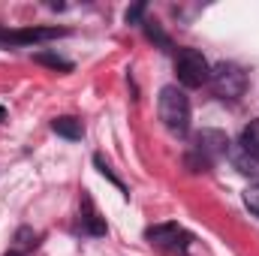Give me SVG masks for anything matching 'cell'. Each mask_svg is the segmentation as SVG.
Returning <instances> with one entry per match:
<instances>
[{
  "mask_svg": "<svg viewBox=\"0 0 259 256\" xmlns=\"http://www.w3.org/2000/svg\"><path fill=\"white\" fill-rule=\"evenodd\" d=\"M145 235H148V241H154V244H160V247H172V250L190 244V235H187L178 223H160V226H151Z\"/></svg>",
  "mask_w": 259,
  "mask_h": 256,
  "instance_id": "cell-4",
  "label": "cell"
},
{
  "mask_svg": "<svg viewBox=\"0 0 259 256\" xmlns=\"http://www.w3.org/2000/svg\"><path fill=\"white\" fill-rule=\"evenodd\" d=\"M175 72H178V81L184 88H202L208 78H211V66L205 61L202 52L196 49H181L178 58H175Z\"/></svg>",
  "mask_w": 259,
  "mask_h": 256,
  "instance_id": "cell-3",
  "label": "cell"
},
{
  "mask_svg": "<svg viewBox=\"0 0 259 256\" xmlns=\"http://www.w3.org/2000/svg\"><path fill=\"white\" fill-rule=\"evenodd\" d=\"M235 166H238L241 172H253V175H259V160H256V157H250L244 148H241V151H235Z\"/></svg>",
  "mask_w": 259,
  "mask_h": 256,
  "instance_id": "cell-11",
  "label": "cell"
},
{
  "mask_svg": "<svg viewBox=\"0 0 259 256\" xmlns=\"http://www.w3.org/2000/svg\"><path fill=\"white\" fill-rule=\"evenodd\" d=\"M157 112H160V121L166 124V130L184 136L190 130V100L181 88L175 84H166L160 91V100H157Z\"/></svg>",
  "mask_w": 259,
  "mask_h": 256,
  "instance_id": "cell-1",
  "label": "cell"
},
{
  "mask_svg": "<svg viewBox=\"0 0 259 256\" xmlns=\"http://www.w3.org/2000/svg\"><path fill=\"white\" fill-rule=\"evenodd\" d=\"M229 148L226 136L217 133V130H202L199 133V151H208V154H223Z\"/></svg>",
  "mask_w": 259,
  "mask_h": 256,
  "instance_id": "cell-5",
  "label": "cell"
},
{
  "mask_svg": "<svg viewBox=\"0 0 259 256\" xmlns=\"http://www.w3.org/2000/svg\"><path fill=\"white\" fill-rule=\"evenodd\" d=\"M33 61H36V64L52 66V69H64V72H69V69H72V64H69V61H64L61 55H49V52H39V55H33Z\"/></svg>",
  "mask_w": 259,
  "mask_h": 256,
  "instance_id": "cell-10",
  "label": "cell"
},
{
  "mask_svg": "<svg viewBox=\"0 0 259 256\" xmlns=\"http://www.w3.org/2000/svg\"><path fill=\"white\" fill-rule=\"evenodd\" d=\"M52 130L58 133V136H64L69 142H75V139H81V121H75V118H55L52 121Z\"/></svg>",
  "mask_w": 259,
  "mask_h": 256,
  "instance_id": "cell-6",
  "label": "cell"
},
{
  "mask_svg": "<svg viewBox=\"0 0 259 256\" xmlns=\"http://www.w3.org/2000/svg\"><path fill=\"white\" fill-rule=\"evenodd\" d=\"M142 24H145V33H148L151 39H157L160 46H169V36H166V33H163V30H160L154 21H142Z\"/></svg>",
  "mask_w": 259,
  "mask_h": 256,
  "instance_id": "cell-13",
  "label": "cell"
},
{
  "mask_svg": "<svg viewBox=\"0 0 259 256\" xmlns=\"http://www.w3.org/2000/svg\"><path fill=\"white\" fill-rule=\"evenodd\" d=\"M142 15H145V3H136L127 9V24H142Z\"/></svg>",
  "mask_w": 259,
  "mask_h": 256,
  "instance_id": "cell-14",
  "label": "cell"
},
{
  "mask_svg": "<svg viewBox=\"0 0 259 256\" xmlns=\"http://www.w3.org/2000/svg\"><path fill=\"white\" fill-rule=\"evenodd\" d=\"M211 91L223 100H238L244 91H247V72L238 64H217L211 66Z\"/></svg>",
  "mask_w": 259,
  "mask_h": 256,
  "instance_id": "cell-2",
  "label": "cell"
},
{
  "mask_svg": "<svg viewBox=\"0 0 259 256\" xmlns=\"http://www.w3.org/2000/svg\"><path fill=\"white\" fill-rule=\"evenodd\" d=\"M3 118H6V112H3V106H0V121H3Z\"/></svg>",
  "mask_w": 259,
  "mask_h": 256,
  "instance_id": "cell-16",
  "label": "cell"
},
{
  "mask_svg": "<svg viewBox=\"0 0 259 256\" xmlns=\"http://www.w3.org/2000/svg\"><path fill=\"white\" fill-rule=\"evenodd\" d=\"M241 148H244L250 157H256L259 160V118L244 127V133H241Z\"/></svg>",
  "mask_w": 259,
  "mask_h": 256,
  "instance_id": "cell-7",
  "label": "cell"
},
{
  "mask_svg": "<svg viewBox=\"0 0 259 256\" xmlns=\"http://www.w3.org/2000/svg\"><path fill=\"white\" fill-rule=\"evenodd\" d=\"M84 205H88V214L81 217L84 232H91V235H106V220H103L100 214H94V211H91V202H88V199H84Z\"/></svg>",
  "mask_w": 259,
  "mask_h": 256,
  "instance_id": "cell-9",
  "label": "cell"
},
{
  "mask_svg": "<svg viewBox=\"0 0 259 256\" xmlns=\"http://www.w3.org/2000/svg\"><path fill=\"white\" fill-rule=\"evenodd\" d=\"M97 166H100V172H103V175H106V178H109L115 187H121V190H124V184H121V181H118V175H115V172L106 166V160H103V157H97Z\"/></svg>",
  "mask_w": 259,
  "mask_h": 256,
  "instance_id": "cell-15",
  "label": "cell"
},
{
  "mask_svg": "<svg viewBox=\"0 0 259 256\" xmlns=\"http://www.w3.org/2000/svg\"><path fill=\"white\" fill-rule=\"evenodd\" d=\"M244 205L259 217V184H250V187L244 190Z\"/></svg>",
  "mask_w": 259,
  "mask_h": 256,
  "instance_id": "cell-12",
  "label": "cell"
},
{
  "mask_svg": "<svg viewBox=\"0 0 259 256\" xmlns=\"http://www.w3.org/2000/svg\"><path fill=\"white\" fill-rule=\"evenodd\" d=\"M33 244H36V241H33V232L24 226V229H18V235H15V247H12L6 256H27L30 250H33Z\"/></svg>",
  "mask_w": 259,
  "mask_h": 256,
  "instance_id": "cell-8",
  "label": "cell"
}]
</instances>
